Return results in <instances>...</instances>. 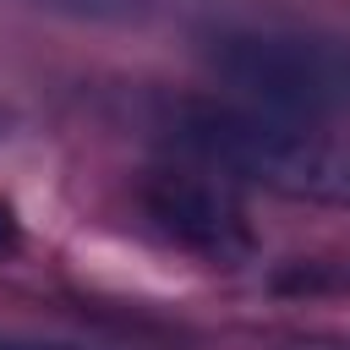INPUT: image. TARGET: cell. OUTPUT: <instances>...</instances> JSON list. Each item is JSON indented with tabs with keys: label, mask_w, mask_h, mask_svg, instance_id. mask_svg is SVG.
<instances>
[{
	"label": "cell",
	"mask_w": 350,
	"mask_h": 350,
	"mask_svg": "<svg viewBox=\"0 0 350 350\" xmlns=\"http://www.w3.org/2000/svg\"><path fill=\"white\" fill-rule=\"evenodd\" d=\"M159 137L175 159L230 186H262L295 202H350V148L295 115L246 98H175L159 115Z\"/></svg>",
	"instance_id": "1"
},
{
	"label": "cell",
	"mask_w": 350,
	"mask_h": 350,
	"mask_svg": "<svg viewBox=\"0 0 350 350\" xmlns=\"http://www.w3.org/2000/svg\"><path fill=\"white\" fill-rule=\"evenodd\" d=\"M208 66L246 98L295 120L350 115V38L312 27H224Z\"/></svg>",
	"instance_id": "2"
},
{
	"label": "cell",
	"mask_w": 350,
	"mask_h": 350,
	"mask_svg": "<svg viewBox=\"0 0 350 350\" xmlns=\"http://www.w3.org/2000/svg\"><path fill=\"white\" fill-rule=\"evenodd\" d=\"M137 202L170 246H180V252H191L213 268H241L262 246L241 191L230 180H219L213 170H197L186 159L148 170L142 186H137Z\"/></svg>",
	"instance_id": "3"
},
{
	"label": "cell",
	"mask_w": 350,
	"mask_h": 350,
	"mask_svg": "<svg viewBox=\"0 0 350 350\" xmlns=\"http://www.w3.org/2000/svg\"><path fill=\"white\" fill-rule=\"evenodd\" d=\"M16 246H22V224H16V213L0 202V257H11Z\"/></svg>",
	"instance_id": "4"
},
{
	"label": "cell",
	"mask_w": 350,
	"mask_h": 350,
	"mask_svg": "<svg viewBox=\"0 0 350 350\" xmlns=\"http://www.w3.org/2000/svg\"><path fill=\"white\" fill-rule=\"evenodd\" d=\"M0 350H82V345H60V339H16V334H0Z\"/></svg>",
	"instance_id": "5"
},
{
	"label": "cell",
	"mask_w": 350,
	"mask_h": 350,
	"mask_svg": "<svg viewBox=\"0 0 350 350\" xmlns=\"http://www.w3.org/2000/svg\"><path fill=\"white\" fill-rule=\"evenodd\" d=\"M312 350H350V339H317Z\"/></svg>",
	"instance_id": "6"
}]
</instances>
